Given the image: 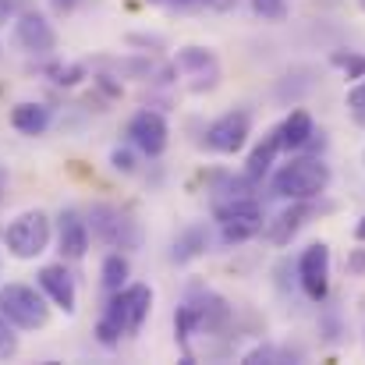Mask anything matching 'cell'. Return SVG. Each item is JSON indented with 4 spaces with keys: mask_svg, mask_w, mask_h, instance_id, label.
<instances>
[{
    "mask_svg": "<svg viewBox=\"0 0 365 365\" xmlns=\"http://www.w3.org/2000/svg\"><path fill=\"white\" fill-rule=\"evenodd\" d=\"M327 185H330V167L319 160V156H298V160H291V163H284L280 170H277V178H273V195H280V199H316V195H323L327 192Z\"/></svg>",
    "mask_w": 365,
    "mask_h": 365,
    "instance_id": "obj_1",
    "label": "cell"
},
{
    "mask_svg": "<svg viewBox=\"0 0 365 365\" xmlns=\"http://www.w3.org/2000/svg\"><path fill=\"white\" fill-rule=\"evenodd\" d=\"M217 220H220V242L242 245L262 231V210L248 195H235L231 202H217Z\"/></svg>",
    "mask_w": 365,
    "mask_h": 365,
    "instance_id": "obj_2",
    "label": "cell"
},
{
    "mask_svg": "<svg viewBox=\"0 0 365 365\" xmlns=\"http://www.w3.org/2000/svg\"><path fill=\"white\" fill-rule=\"evenodd\" d=\"M0 316L7 323H14L18 330H39V327H46L50 309L32 287L7 284V287H0Z\"/></svg>",
    "mask_w": 365,
    "mask_h": 365,
    "instance_id": "obj_3",
    "label": "cell"
},
{
    "mask_svg": "<svg viewBox=\"0 0 365 365\" xmlns=\"http://www.w3.org/2000/svg\"><path fill=\"white\" fill-rule=\"evenodd\" d=\"M4 238H7V248H11L18 259H36V255H43L46 245H50V220H46V213L29 210V213H21L18 220H11V227L4 231Z\"/></svg>",
    "mask_w": 365,
    "mask_h": 365,
    "instance_id": "obj_4",
    "label": "cell"
},
{
    "mask_svg": "<svg viewBox=\"0 0 365 365\" xmlns=\"http://www.w3.org/2000/svg\"><path fill=\"white\" fill-rule=\"evenodd\" d=\"M153 309V287L149 284H131V287H121L110 305H107V316L121 327L124 334H138L145 316Z\"/></svg>",
    "mask_w": 365,
    "mask_h": 365,
    "instance_id": "obj_5",
    "label": "cell"
},
{
    "mask_svg": "<svg viewBox=\"0 0 365 365\" xmlns=\"http://www.w3.org/2000/svg\"><path fill=\"white\" fill-rule=\"evenodd\" d=\"M298 277H302V287L312 302H323L327 291H330V245L316 242L309 245L298 259Z\"/></svg>",
    "mask_w": 365,
    "mask_h": 365,
    "instance_id": "obj_6",
    "label": "cell"
},
{
    "mask_svg": "<svg viewBox=\"0 0 365 365\" xmlns=\"http://www.w3.org/2000/svg\"><path fill=\"white\" fill-rule=\"evenodd\" d=\"M248 128H252L248 110H227L224 118H217L206 128V145L213 153H238L248 138Z\"/></svg>",
    "mask_w": 365,
    "mask_h": 365,
    "instance_id": "obj_7",
    "label": "cell"
},
{
    "mask_svg": "<svg viewBox=\"0 0 365 365\" xmlns=\"http://www.w3.org/2000/svg\"><path fill=\"white\" fill-rule=\"evenodd\" d=\"M93 235L96 238H103L107 245H114V248H131V245L138 242V231H135V224L124 217L121 210H114V206H93Z\"/></svg>",
    "mask_w": 365,
    "mask_h": 365,
    "instance_id": "obj_8",
    "label": "cell"
},
{
    "mask_svg": "<svg viewBox=\"0 0 365 365\" xmlns=\"http://www.w3.org/2000/svg\"><path fill=\"white\" fill-rule=\"evenodd\" d=\"M128 135L145 156H160L167 149V121L156 110H138L128 121Z\"/></svg>",
    "mask_w": 365,
    "mask_h": 365,
    "instance_id": "obj_9",
    "label": "cell"
},
{
    "mask_svg": "<svg viewBox=\"0 0 365 365\" xmlns=\"http://www.w3.org/2000/svg\"><path fill=\"white\" fill-rule=\"evenodd\" d=\"M36 280H39V287L50 294V302L57 305V309H64L68 316L78 309V291H75V277L64 269V262H53V266H43L39 273H36Z\"/></svg>",
    "mask_w": 365,
    "mask_h": 365,
    "instance_id": "obj_10",
    "label": "cell"
},
{
    "mask_svg": "<svg viewBox=\"0 0 365 365\" xmlns=\"http://www.w3.org/2000/svg\"><path fill=\"white\" fill-rule=\"evenodd\" d=\"M14 39H18V46L29 50V53H50V50L57 46V36H53L50 21H46L43 14H32V11L14 21Z\"/></svg>",
    "mask_w": 365,
    "mask_h": 365,
    "instance_id": "obj_11",
    "label": "cell"
},
{
    "mask_svg": "<svg viewBox=\"0 0 365 365\" xmlns=\"http://www.w3.org/2000/svg\"><path fill=\"white\" fill-rule=\"evenodd\" d=\"M57 245L64 259H82L89 252V224L82 220L78 210H64L57 220Z\"/></svg>",
    "mask_w": 365,
    "mask_h": 365,
    "instance_id": "obj_12",
    "label": "cell"
},
{
    "mask_svg": "<svg viewBox=\"0 0 365 365\" xmlns=\"http://www.w3.org/2000/svg\"><path fill=\"white\" fill-rule=\"evenodd\" d=\"M312 217V206H309V199H294V206L291 210H284L269 227H266V238L273 245H287L294 235H298V227L305 224Z\"/></svg>",
    "mask_w": 365,
    "mask_h": 365,
    "instance_id": "obj_13",
    "label": "cell"
},
{
    "mask_svg": "<svg viewBox=\"0 0 365 365\" xmlns=\"http://www.w3.org/2000/svg\"><path fill=\"white\" fill-rule=\"evenodd\" d=\"M284 149V138H280V128H273L269 135H262V142L252 149V156H248V163H245V174H248V181H259L269 167H273V160H277V153Z\"/></svg>",
    "mask_w": 365,
    "mask_h": 365,
    "instance_id": "obj_14",
    "label": "cell"
},
{
    "mask_svg": "<svg viewBox=\"0 0 365 365\" xmlns=\"http://www.w3.org/2000/svg\"><path fill=\"white\" fill-rule=\"evenodd\" d=\"M11 124L21 135H43L46 124H50V107H43V103H18L11 110Z\"/></svg>",
    "mask_w": 365,
    "mask_h": 365,
    "instance_id": "obj_15",
    "label": "cell"
},
{
    "mask_svg": "<svg viewBox=\"0 0 365 365\" xmlns=\"http://www.w3.org/2000/svg\"><path fill=\"white\" fill-rule=\"evenodd\" d=\"M312 135H316V128H312V118H309V110H294V114H291L287 121L280 124V138H284V149H305Z\"/></svg>",
    "mask_w": 365,
    "mask_h": 365,
    "instance_id": "obj_16",
    "label": "cell"
},
{
    "mask_svg": "<svg viewBox=\"0 0 365 365\" xmlns=\"http://www.w3.org/2000/svg\"><path fill=\"white\" fill-rule=\"evenodd\" d=\"M100 273H103V277H100V280H103V291L118 294L121 287H128V259H124V255H107Z\"/></svg>",
    "mask_w": 365,
    "mask_h": 365,
    "instance_id": "obj_17",
    "label": "cell"
},
{
    "mask_svg": "<svg viewBox=\"0 0 365 365\" xmlns=\"http://www.w3.org/2000/svg\"><path fill=\"white\" fill-rule=\"evenodd\" d=\"M206 231L202 227H192V231H185L181 238H178V245H174V262H188V259H195L202 248H206Z\"/></svg>",
    "mask_w": 365,
    "mask_h": 365,
    "instance_id": "obj_18",
    "label": "cell"
},
{
    "mask_svg": "<svg viewBox=\"0 0 365 365\" xmlns=\"http://www.w3.org/2000/svg\"><path fill=\"white\" fill-rule=\"evenodd\" d=\"M213 64H217L213 53L202 50V46H185V50L178 53V68H185V71H206V68H213Z\"/></svg>",
    "mask_w": 365,
    "mask_h": 365,
    "instance_id": "obj_19",
    "label": "cell"
},
{
    "mask_svg": "<svg viewBox=\"0 0 365 365\" xmlns=\"http://www.w3.org/2000/svg\"><path fill=\"white\" fill-rule=\"evenodd\" d=\"M337 68H344V75L351 78V82H359V78H365V53H344V50H337L334 57H330Z\"/></svg>",
    "mask_w": 365,
    "mask_h": 365,
    "instance_id": "obj_20",
    "label": "cell"
},
{
    "mask_svg": "<svg viewBox=\"0 0 365 365\" xmlns=\"http://www.w3.org/2000/svg\"><path fill=\"white\" fill-rule=\"evenodd\" d=\"M252 7L266 21H284V14H287V0H252Z\"/></svg>",
    "mask_w": 365,
    "mask_h": 365,
    "instance_id": "obj_21",
    "label": "cell"
},
{
    "mask_svg": "<svg viewBox=\"0 0 365 365\" xmlns=\"http://www.w3.org/2000/svg\"><path fill=\"white\" fill-rule=\"evenodd\" d=\"M96 334H100V344L114 348V344L121 341V334H124V330L118 327V323H114V319H110V316H107V312H103V319L96 323Z\"/></svg>",
    "mask_w": 365,
    "mask_h": 365,
    "instance_id": "obj_22",
    "label": "cell"
},
{
    "mask_svg": "<svg viewBox=\"0 0 365 365\" xmlns=\"http://www.w3.org/2000/svg\"><path fill=\"white\" fill-rule=\"evenodd\" d=\"M18 351V341H14V334L7 330V323L0 319V359H11Z\"/></svg>",
    "mask_w": 365,
    "mask_h": 365,
    "instance_id": "obj_23",
    "label": "cell"
},
{
    "mask_svg": "<svg viewBox=\"0 0 365 365\" xmlns=\"http://www.w3.org/2000/svg\"><path fill=\"white\" fill-rule=\"evenodd\" d=\"M348 107L351 110H365V78H359V86L348 93Z\"/></svg>",
    "mask_w": 365,
    "mask_h": 365,
    "instance_id": "obj_24",
    "label": "cell"
},
{
    "mask_svg": "<svg viewBox=\"0 0 365 365\" xmlns=\"http://www.w3.org/2000/svg\"><path fill=\"white\" fill-rule=\"evenodd\" d=\"M78 75H82V68H61V71H57V82H61V86H75Z\"/></svg>",
    "mask_w": 365,
    "mask_h": 365,
    "instance_id": "obj_25",
    "label": "cell"
},
{
    "mask_svg": "<svg viewBox=\"0 0 365 365\" xmlns=\"http://www.w3.org/2000/svg\"><path fill=\"white\" fill-rule=\"evenodd\" d=\"M110 160H114V167H118V170H124V174L135 167V163H131V153H124V149H114V156H110Z\"/></svg>",
    "mask_w": 365,
    "mask_h": 365,
    "instance_id": "obj_26",
    "label": "cell"
},
{
    "mask_svg": "<svg viewBox=\"0 0 365 365\" xmlns=\"http://www.w3.org/2000/svg\"><path fill=\"white\" fill-rule=\"evenodd\" d=\"M71 7H75V0H53V11H57V14H68Z\"/></svg>",
    "mask_w": 365,
    "mask_h": 365,
    "instance_id": "obj_27",
    "label": "cell"
},
{
    "mask_svg": "<svg viewBox=\"0 0 365 365\" xmlns=\"http://www.w3.org/2000/svg\"><path fill=\"white\" fill-rule=\"evenodd\" d=\"M7 14H11V0H0V25L7 21Z\"/></svg>",
    "mask_w": 365,
    "mask_h": 365,
    "instance_id": "obj_28",
    "label": "cell"
},
{
    "mask_svg": "<svg viewBox=\"0 0 365 365\" xmlns=\"http://www.w3.org/2000/svg\"><path fill=\"white\" fill-rule=\"evenodd\" d=\"M359 238H365V217H362V224H359V231H355Z\"/></svg>",
    "mask_w": 365,
    "mask_h": 365,
    "instance_id": "obj_29",
    "label": "cell"
},
{
    "mask_svg": "<svg viewBox=\"0 0 365 365\" xmlns=\"http://www.w3.org/2000/svg\"><path fill=\"white\" fill-rule=\"evenodd\" d=\"M359 7H362V11H365V0H359Z\"/></svg>",
    "mask_w": 365,
    "mask_h": 365,
    "instance_id": "obj_30",
    "label": "cell"
}]
</instances>
